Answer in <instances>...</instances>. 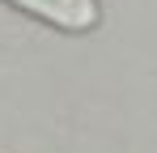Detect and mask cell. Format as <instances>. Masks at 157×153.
<instances>
[{
  "label": "cell",
  "instance_id": "6da1fadb",
  "mask_svg": "<svg viewBox=\"0 0 157 153\" xmlns=\"http://www.w3.org/2000/svg\"><path fill=\"white\" fill-rule=\"evenodd\" d=\"M9 4L30 13V17H38V22H47V26H55V30H68V34H85L102 17L98 0H9Z\"/></svg>",
  "mask_w": 157,
  "mask_h": 153
}]
</instances>
